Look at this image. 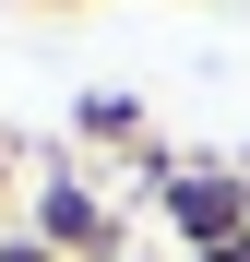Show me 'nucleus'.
Masks as SVG:
<instances>
[{"label":"nucleus","mask_w":250,"mask_h":262,"mask_svg":"<svg viewBox=\"0 0 250 262\" xmlns=\"http://www.w3.org/2000/svg\"><path fill=\"white\" fill-rule=\"evenodd\" d=\"M155 203H167V227H179V262L191 250H215L250 227V167H202V155H167L155 167Z\"/></svg>","instance_id":"nucleus-1"},{"label":"nucleus","mask_w":250,"mask_h":262,"mask_svg":"<svg viewBox=\"0 0 250 262\" xmlns=\"http://www.w3.org/2000/svg\"><path fill=\"white\" fill-rule=\"evenodd\" d=\"M24 227L48 238L60 262H119V214H107V191L83 179V167H48V179H36V203H24Z\"/></svg>","instance_id":"nucleus-2"},{"label":"nucleus","mask_w":250,"mask_h":262,"mask_svg":"<svg viewBox=\"0 0 250 262\" xmlns=\"http://www.w3.org/2000/svg\"><path fill=\"white\" fill-rule=\"evenodd\" d=\"M72 131H83V143H131L143 167H167V155H155V131H143V96H119V83L72 96Z\"/></svg>","instance_id":"nucleus-3"},{"label":"nucleus","mask_w":250,"mask_h":262,"mask_svg":"<svg viewBox=\"0 0 250 262\" xmlns=\"http://www.w3.org/2000/svg\"><path fill=\"white\" fill-rule=\"evenodd\" d=\"M0 262H60V250L36 238V227H0Z\"/></svg>","instance_id":"nucleus-4"},{"label":"nucleus","mask_w":250,"mask_h":262,"mask_svg":"<svg viewBox=\"0 0 250 262\" xmlns=\"http://www.w3.org/2000/svg\"><path fill=\"white\" fill-rule=\"evenodd\" d=\"M191 262H250V227H238V238H215V250H191Z\"/></svg>","instance_id":"nucleus-5"},{"label":"nucleus","mask_w":250,"mask_h":262,"mask_svg":"<svg viewBox=\"0 0 250 262\" xmlns=\"http://www.w3.org/2000/svg\"><path fill=\"white\" fill-rule=\"evenodd\" d=\"M12 12H83V0H12Z\"/></svg>","instance_id":"nucleus-6"},{"label":"nucleus","mask_w":250,"mask_h":262,"mask_svg":"<svg viewBox=\"0 0 250 262\" xmlns=\"http://www.w3.org/2000/svg\"><path fill=\"white\" fill-rule=\"evenodd\" d=\"M0 191H12V131H0Z\"/></svg>","instance_id":"nucleus-7"},{"label":"nucleus","mask_w":250,"mask_h":262,"mask_svg":"<svg viewBox=\"0 0 250 262\" xmlns=\"http://www.w3.org/2000/svg\"><path fill=\"white\" fill-rule=\"evenodd\" d=\"M119 262H143V250H119Z\"/></svg>","instance_id":"nucleus-8"}]
</instances>
